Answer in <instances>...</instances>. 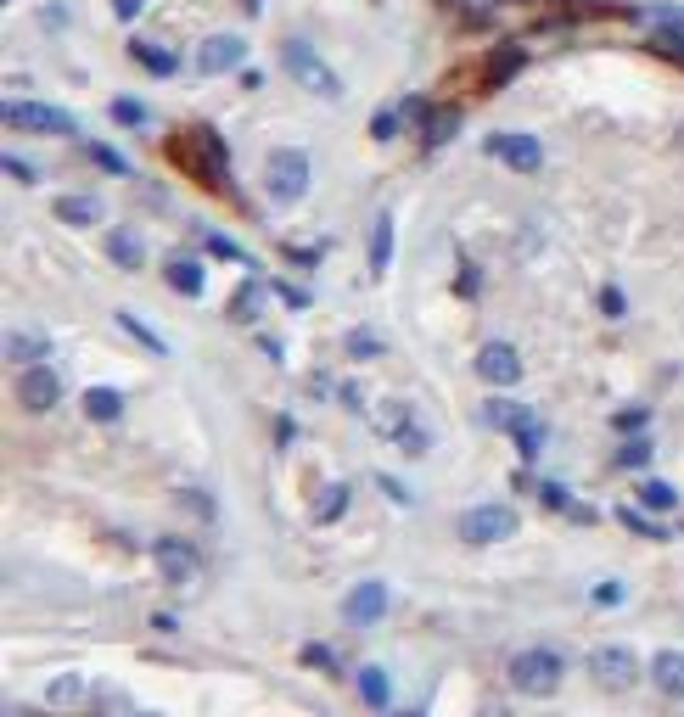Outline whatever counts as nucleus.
I'll list each match as a JSON object with an SVG mask.
<instances>
[{
  "label": "nucleus",
  "mask_w": 684,
  "mask_h": 717,
  "mask_svg": "<svg viewBox=\"0 0 684 717\" xmlns=\"http://www.w3.org/2000/svg\"><path fill=\"white\" fill-rule=\"evenodd\" d=\"M281 68H286V79H292L298 90H309V96H320V101L342 96V79L331 73V62L320 57L309 40H286L281 45Z\"/></svg>",
  "instance_id": "obj_1"
},
{
  "label": "nucleus",
  "mask_w": 684,
  "mask_h": 717,
  "mask_svg": "<svg viewBox=\"0 0 684 717\" xmlns=\"http://www.w3.org/2000/svg\"><path fill=\"white\" fill-rule=\"evenodd\" d=\"M371 426H376V437H387V443L399 454H410V460H421V454L432 449V432L415 421V404H404V398H382V404L371 409Z\"/></svg>",
  "instance_id": "obj_2"
},
{
  "label": "nucleus",
  "mask_w": 684,
  "mask_h": 717,
  "mask_svg": "<svg viewBox=\"0 0 684 717\" xmlns=\"http://www.w3.org/2000/svg\"><path fill=\"white\" fill-rule=\"evenodd\" d=\"M264 191H270V202H281V208L309 197V152H303V146H275V152L264 157Z\"/></svg>",
  "instance_id": "obj_3"
},
{
  "label": "nucleus",
  "mask_w": 684,
  "mask_h": 717,
  "mask_svg": "<svg viewBox=\"0 0 684 717\" xmlns=\"http://www.w3.org/2000/svg\"><path fill=\"white\" fill-rule=\"evenodd\" d=\"M561 673H567L561 650H516L511 656V689H522V695H533V701L556 695Z\"/></svg>",
  "instance_id": "obj_4"
},
{
  "label": "nucleus",
  "mask_w": 684,
  "mask_h": 717,
  "mask_svg": "<svg viewBox=\"0 0 684 717\" xmlns=\"http://www.w3.org/2000/svg\"><path fill=\"white\" fill-rule=\"evenodd\" d=\"M640 656L628 645H600L595 656H589V678H595L600 689H612V695H628V689L640 684Z\"/></svg>",
  "instance_id": "obj_5"
},
{
  "label": "nucleus",
  "mask_w": 684,
  "mask_h": 717,
  "mask_svg": "<svg viewBox=\"0 0 684 717\" xmlns=\"http://www.w3.org/2000/svg\"><path fill=\"white\" fill-rule=\"evenodd\" d=\"M6 124L17 135H79V118L62 113V107H45V101H12L6 107Z\"/></svg>",
  "instance_id": "obj_6"
},
{
  "label": "nucleus",
  "mask_w": 684,
  "mask_h": 717,
  "mask_svg": "<svg viewBox=\"0 0 684 717\" xmlns=\"http://www.w3.org/2000/svg\"><path fill=\"white\" fill-rule=\"evenodd\" d=\"M516 527H522V516H516L511 505H471L466 516H460V538H466V544H505Z\"/></svg>",
  "instance_id": "obj_7"
},
{
  "label": "nucleus",
  "mask_w": 684,
  "mask_h": 717,
  "mask_svg": "<svg viewBox=\"0 0 684 717\" xmlns=\"http://www.w3.org/2000/svg\"><path fill=\"white\" fill-rule=\"evenodd\" d=\"M387 600H393V589H387L382 577H365V583H354L348 600H342V622H348L354 633L376 628V622L387 617Z\"/></svg>",
  "instance_id": "obj_8"
},
{
  "label": "nucleus",
  "mask_w": 684,
  "mask_h": 717,
  "mask_svg": "<svg viewBox=\"0 0 684 717\" xmlns=\"http://www.w3.org/2000/svg\"><path fill=\"white\" fill-rule=\"evenodd\" d=\"M180 157H191V163L202 169V180L214 185V191H225V180H230V157H225V141H219L208 124L191 129V141L180 146Z\"/></svg>",
  "instance_id": "obj_9"
},
{
  "label": "nucleus",
  "mask_w": 684,
  "mask_h": 717,
  "mask_svg": "<svg viewBox=\"0 0 684 717\" xmlns=\"http://www.w3.org/2000/svg\"><path fill=\"white\" fill-rule=\"evenodd\" d=\"M152 566L163 572L169 589H191V583H197V549H191L186 538H157L152 544Z\"/></svg>",
  "instance_id": "obj_10"
},
{
  "label": "nucleus",
  "mask_w": 684,
  "mask_h": 717,
  "mask_svg": "<svg viewBox=\"0 0 684 717\" xmlns=\"http://www.w3.org/2000/svg\"><path fill=\"white\" fill-rule=\"evenodd\" d=\"M247 62V40L242 34H208L197 45V73L202 79H219V73H236Z\"/></svg>",
  "instance_id": "obj_11"
},
{
  "label": "nucleus",
  "mask_w": 684,
  "mask_h": 717,
  "mask_svg": "<svg viewBox=\"0 0 684 717\" xmlns=\"http://www.w3.org/2000/svg\"><path fill=\"white\" fill-rule=\"evenodd\" d=\"M57 398H62V376L51 365H23L17 370V404L29 409V415H45Z\"/></svg>",
  "instance_id": "obj_12"
},
{
  "label": "nucleus",
  "mask_w": 684,
  "mask_h": 717,
  "mask_svg": "<svg viewBox=\"0 0 684 717\" xmlns=\"http://www.w3.org/2000/svg\"><path fill=\"white\" fill-rule=\"evenodd\" d=\"M477 376H483L488 387H516V381H522V353H516L511 342H483V348H477Z\"/></svg>",
  "instance_id": "obj_13"
},
{
  "label": "nucleus",
  "mask_w": 684,
  "mask_h": 717,
  "mask_svg": "<svg viewBox=\"0 0 684 717\" xmlns=\"http://www.w3.org/2000/svg\"><path fill=\"white\" fill-rule=\"evenodd\" d=\"M488 152L505 157L516 174H539L544 169V146L533 141V135H505V129H499V135H488Z\"/></svg>",
  "instance_id": "obj_14"
},
{
  "label": "nucleus",
  "mask_w": 684,
  "mask_h": 717,
  "mask_svg": "<svg viewBox=\"0 0 684 717\" xmlns=\"http://www.w3.org/2000/svg\"><path fill=\"white\" fill-rule=\"evenodd\" d=\"M645 678L656 684V695H668V701H684V650H656Z\"/></svg>",
  "instance_id": "obj_15"
},
{
  "label": "nucleus",
  "mask_w": 684,
  "mask_h": 717,
  "mask_svg": "<svg viewBox=\"0 0 684 717\" xmlns=\"http://www.w3.org/2000/svg\"><path fill=\"white\" fill-rule=\"evenodd\" d=\"M455 129H460V107H421V141L427 146L455 141Z\"/></svg>",
  "instance_id": "obj_16"
},
{
  "label": "nucleus",
  "mask_w": 684,
  "mask_h": 717,
  "mask_svg": "<svg viewBox=\"0 0 684 717\" xmlns=\"http://www.w3.org/2000/svg\"><path fill=\"white\" fill-rule=\"evenodd\" d=\"M522 45H499L494 57H488V68H483V90H499L505 85V79H516V73H522Z\"/></svg>",
  "instance_id": "obj_17"
},
{
  "label": "nucleus",
  "mask_w": 684,
  "mask_h": 717,
  "mask_svg": "<svg viewBox=\"0 0 684 717\" xmlns=\"http://www.w3.org/2000/svg\"><path fill=\"white\" fill-rule=\"evenodd\" d=\"M264 281H242L236 286V297H230V320L236 325H258V314H264Z\"/></svg>",
  "instance_id": "obj_18"
},
{
  "label": "nucleus",
  "mask_w": 684,
  "mask_h": 717,
  "mask_svg": "<svg viewBox=\"0 0 684 717\" xmlns=\"http://www.w3.org/2000/svg\"><path fill=\"white\" fill-rule=\"evenodd\" d=\"M129 57L141 62L146 73H157V79H169V73L180 68V57H174L169 45H157V40H135V45H129Z\"/></svg>",
  "instance_id": "obj_19"
},
{
  "label": "nucleus",
  "mask_w": 684,
  "mask_h": 717,
  "mask_svg": "<svg viewBox=\"0 0 684 717\" xmlns=\"http://www.w3.org/2000/svg\"><path fill=\"white\" fill-rule=\"evenodd\" d=\"M45 353H51V342H45L40 331H12V337H6V359H12V365H40Z\"/></svg>",
  "instance_id": "obj_20"
},
{
  "label": "nucleus",
  "mask_w": 684,
  "mask_h": 717,
  "mask_svg": "<svg viewBox=\"0 0 684 717\" xmlns=\"http://www.w3.org/2000/svg\"><path fill=\"white\" fill-rule=\"evenodd\" d=\"M107 258H113L118 269H141L146 264V253H141V241H135V230H107Z\"/></svg>",
  "instance_id": "obj_21"
},
{
  "label": "nucleus",
  "mask_w": 684,
  "mask_h": 717,
  "mask_svg": "<svg viewBox=\"0 0 684 717\" xmlns=\"http://www.w3.org/2000/svg\"><path fill=\"white\" fill-rule=\"evenodd\" d=\"M163 281L174 286L180 297H202V286H208V275H202V264H191V258H174L169 269H163Z\"/></svg>",
  "instance_id": "obj_22"
},
{
  "label": "nucleus",
  "mask_w": 684,
  "mask_h": 717,
  "mask_svg": "<svg viewBox=\"0 0 684 717\" xmlns=\"http://www.w3.org/2000/svg\"><path fill=\"white\" fill-rule=\"evenodd\" d=\"M483 421H488V426H505V432H522V426L533 421V409H528V404H511V398H488Z\"/></svg>",
  "instance_id": "obj_23"
},
{
  "label": "nucleus",
  "mask_w": 684,
  "mask_h": 717,
  "mask_svg": "<svg viewBox=\"0 0 684 717\" xmlns=\"http://www.w3.org/2000/svg\"><path fill=\"white\" fill-rule=\"evenodd\" d=\"M57 219L73 230H85V225H101V202L96 197H57Z\"/></svg>",
  "instance_id": "obj_24"
},
{
  "label": "nucleus",
  "mask_w": 684,
  "mask_h": 717,
  "mask_svg": "<svg viewBox=\"0 0 684 717\" xmlns=\"http://www.w3.org/2000/svg\"><path fill=\"white\" fill-rule=\"evenodd\" d=\"M359 701L365 706H387L393 701V678H387V667H359Z\"/></svg>",
  "instance_id": "obj_25"
},
{
  "label": "nucleus",
  "mask_w": 684,
  "mask_h": 717,
  "mask_svg": "<svg viewBox=\"0 0 684 717\" xmlns=\"http://www.w3.org/2000/svg\"><path fill=\"white\" fill-rule=\"evenodd\" d=\"M387 264H393V213H376V225H371V269L382 275Z\"/></svg>",
  "instance_id": "obj_26"
},
{
  "label": "nucleus",
  "mask_w": 684,
  "mask_h": 717,
  "mask_svg": "<svg viewBox=\"0 0 684 717\" xmlns=\"http://www.w3.org/2000/svg\"><path fill=\"white\" fill-rule=\"evenodd\" d=\"M85 415L90 421H118V415H124V393H113V387H90L85 393Z\"/></svg>",
  "instance_id": "obj_27"
},
{
  "label": "nucleus",
  "mask_w": 684,
  "mask_h": 717,
  "mask_svg": "<svg viewBox=\"0 0 684 717\" xmlns=\"http://www.w3.org/2000/svg\"><path fill=\"white\" fill-rule=\"evenodd\" d=\"M640 505L662 516V510H673V505H679V488H673V482H662V477H645V488H640Z\"/></svg>",
  "instance_id": "obj_28"
},
{
  "label": "nucleus",
  "mask_w": 684,
  "mask_h": 717,
  "mask_svg": "<svg viewBox=\"0 0 684 717\" xmlns=\"http://www.w3.org/2000/svg\"><path fill=\"white\" fill-rule=\"evenodd\" d=\"M79 695H85V678H79V673H62V678L45 684V701H51V706H73Z\"/></svg>",
  "instance_id": "obj_29"
},
{
  "label": "nucleus",
  "mask_w": 684,
  "mask_h": 717,
  "mask_svg": "<svg viewBox=\"0 0 684 717\" xmlns=\"http://www.w3.org/2000/svg\"><path fill=\"white\" fill-rule=\"evenodd\" d=\"M118 325H124V331H129V337H135V342H141V348H152V353H157V359H163V353H169V342H163V337H157V331H152V325H141V320H135V314H129V309H118Z\"/></svg>",
  "instance_id": "obj_30"
},
{
  "label": "nucleus",
  "mask_w": 684,
  "mask_h": 717,
  "mask_svg": "<svg viewBox=\"0 0 684 717\" xmlns=\"http://www.w3.org/2000/svg\"><path fill=\"white\" fill-rule=\"evenodd\" d=\"M645 23L668 29V34H673V45H684V6H645Z\"/></svg>",
  "instance_id": "obj_31"
},
{
  "label": "nucleus",
  "mask_w": 684,
  "mask_h": 717,
  "mask_svg": "<svg viewBox=\"0 0 684 717\" xmlns=\"http://www.w3.org/2000/svg\"><path fill=\"white\" fill-rule=\"evenodd\" d=\"M511 437H516V454H522V460H539V454H544V437H550V432H544V421L533 415V421L522 426V432H511Z\"/></svg>",
  "instance_id": "obj_32"
},
{
  "label": "nucleus",
  "mask_w": 684,
  "mask_h": 717,
  "mask_svg": "<svg viewBox=\"0 0 684 717\" xmlns=\"http://www.w3.org/2000/svg\"><path fill=\"white\" fill-rule=\"evenodd\" d=\"M617 465L623 471H645L651 465V437H628L623 449H617Z\"/></svg>",
  "instance_id": "obj_33"
},
{
  "label": "nucleus",
  "mask_w": 684,
  "mask_h": 717,
  "mask_svg": "<svg viewBox=\"0 0 684 717\" xmlns=\"http://www.w3.org/2000/svg\"><path fill=\"white\" fill-rule=\"evenodd\" d=\"M342 510H348V482H331V488H326V499L314 505V521H337Z\"/></svg>",
  "instance_id": "obj_34"
},
{
  "label": "nucleus",
  "mask_w": 684,
  "mask_h": 717,
  "mask_svg": "<svg viewBox=\"0 0 684 717\" xmlns=\"http://www.w3.org/2000/svg\"><path fill=\"white\" fill-rule=\"evenodd\" d=\"M376 353H382V337H376L371 325L348 331V359H376Z\"/></svg>",
  "instance_id": "obj_35"
},
{
  "label": "nucleus",
  "mask_w": 684,
  "mask_h": 717,
  "mask_svg": "<svg viewBox=\"0 0 684 717\" xmlns=\"http://www.w3.org/2000/svg\"><path fill=\"white\" fill-rule=\"evenodd\" d=\"M303 667H326V673L337 678L342 673V656L331 645H303Z\"/></svg>",
  "instance_id": "obj_36"
},
{
  "label": "nucleus",
  "mask_w": 684,
  "mask_h": 717,
  "mask_svg": "<svg viewBox=\"0 0 684 717\" xmlns=\"http://www.w3.org/2000/svg\"><path fill=\"white\" fill-rule=\"evenodd\" d=\"M617 521H623L628 533H640V538H668V533H662V527H656L651 516H640V510H617Z\"/></svg>",
  "instance_id": "obj_37"
},
{
  "label": "nucleus",
  "mask_w": 684,
  "mask_h": 717,
  "mask_svg": "<svg viewBox=\"0 0 684 717\" xmlns=\"http://www.w3.org/2000/svg\"><path fill=\"white\" fill-rule=\"evenodd\" d=\"M612 426H617V432H640V426H651V409H645V404H634V409H617V415H612Z\"/></svg>",
  "instance_id": "obj_38"
},
{
  "label": "nucleus",
  "mask_w": 684,
  "mask_h": 717,
  "mask_svg": "<svg viewBox=\"0 0 684 717\" xmlns=\"http://www.w3.org/2000/svg\"><path fill=\"white\" fill-rule=\"evenodd\" d=\"M371 135H376V141H393V135H399V113H393V107L371 113Z\"/></svg>",
  "instance_id": "obj_39"
},
{
  "label": "nucleus",
  "mask_w": 684,
  "mask_h": 717,
  "mask_svg": "<svg viewBox=\"0 0 684 717\" xmlns=\"http://www.w3.org/2000/svg\"><path fill=\"white\" fill-rule=\"evenodd\" d=\"M208 253H214V258H236L242 269H253V258H247L242 247H236V241H225V236H208Z\"/></svg>",
  "instance_id": "obj_40"
},
{
  "label": "nucleus",
  "mask_w": 684,
  "mask_h": 717,
  "mask_svg": "<svg viewBox=\"0 0 684 717\" xmlns=\"http://www.w3.org/2000/svg\"><path fill=\"white\" fill-rule=\"evenodd\" d=\"M539 499H544L550 510H578V505H572V493L561 488V482H544V488H539Z\"/></svg>",
  "instance_id": "obj_41"
},
{
  "label": "nucleus",
  "mask_w": 684,
  "mask_h": 717,
  "mask_svg": "<svg viewBox=\"0 0 684 717\" xmlns=\"http://www.w3.org/2000/svg\"><path fill=\"white\" fill-rule=\"evenodd\" d=\"M90 157H96V163H101V169H107V174H129V163H124V157L113 152V146H90Z\"/></svg>",
  "instance_id": "obj_42"
},
{
  "label": "nucleus",
  "mask_w": 684,
  "mask_h": 717,
  "mask_svg": "<svg viewBox=\"0 0 684 717\" xmlns=\"http://www.w3.org/2000/svg\"><path fill=\"white\" fill-rule=\"evenodd\" d=\"M376 488H382V493H387V499H393V505H415V493H410V488H404V482H399V477H376Z\"/></svg>",
  "instance_id": "obj_43"
},
{
  "label": "nucleus",
  "mask_w": 684,
  "mask_h": 717,
  "mask_svg": "<svg viewBox=\"0 0 684 717\" xmlns=\"http://www.w3.org/2000/svg\"><path fill=\"white\" fill-rule=\"evenodd\" d=\"M113 118L118 124H146V107L141 101H113Z\"/></svg>",
  "instance_id": "obj_44"
},
{
  "label": "nucleus",
  "mask_w": 684,
  "mask_h": 717,
  "mask_svg": "<svg viewBox=\"0 0 684 717\" xmlns=\"http://www.w3.org/2000/svg\"><path fill=\"white\" fill-rule=\"evenodd\" d=\"M0 169H6V180H17V185H34V169L23 163V157H6Z\"/></svg>",
  "instance_id": "obj_45"
},
{
  "label": "nucleus",
  "mask_w": 684,
  "mask_h": 717,
  "mask_svg": "<svg viewBox=\"0 0 684 717\" xmlns=\"http://www.w3.org/2000/svg\"><path fill=\"white\" fill-rule=\"evenodd\" d=\"M600 309L612 314V320H623V292H617V286H606V292H600Z\"/></svg>",
  "instance_id": "obj_46"
},
{
  "label": "nucleus",
  "mask_w": 684,
  "mask_h": 717,
  "mask_svg": "<svg viewBox=\"0 0 684 717\" xmlns=\"http://www.w3.org/2000/svg\"><path fill=\"white\" fill-rule=\"evenodd\" d=\"M141 6H146V0H113V17H118V23H135Z\"/></svg>",
  "instance_id": "obj_47"
},
{
  "label": "nucleus",
  "mask_w": 684,
  "mask_h": 717,
  "mask_svg": "<svg viewBox=\"0 0 684 717\" xmlns=\"http://www.w3.org/2000/svg\"><path fill=\"white\" fill-rule=\"evenodd\" d=\"M623 600V583H595V605H617Z\"/></svg>",
  "instance_id": "obj_48"
},
{
  "label": "nucleus",
  "mask_w": 684,
  "mask_h": 717,
  "mask_svg": "<svg viewBox=\"0 0 684 717\" xmlns=\"http://www.w3.org/2000/svg\"><path fill=\"white\" fill-rule=\"evenodd\" d=\"M275 292H281L286 303H292V309H303V303H309V292H303V286H286V281H281V286H275Z\"/></svg>",
  "instance_id": "obj_49"
}]
</instances>
